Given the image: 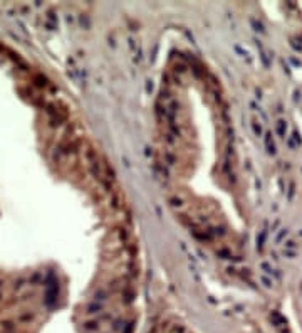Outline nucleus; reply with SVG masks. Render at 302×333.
I'll return each instance as SVG.
<instances>
[{"label": "nucleus", "instance_id": "1", "mask_svg": "<svg viewBox=\"0 0 302 333\" xmlns=\"http://www.w3.org/2000/svg\"><path fill=\"white\" fill-rule=\"evenodd\" d=\"M265 148H267L269 155H275V143L272 140V133H265Z\"/></svg>", "mask_w": 302, "mask_h": 333}, {"label": "nucleus", "instance_id": "2", "mask_svg": "<svg viewBox=\"0 0 302 333\" xmlns=\"http://www.w3.org/2000/svg\"><path fill=\"white\" fill-rule=\"evenodd\" d=\"M285 131H287V121L280 120L279 123H277V133H279L280 137H285Z\"/></svg>", "mask_w": 302, "mask_h": 333}, {"label": "nucleus", "instance_id": "3", "mask_svg": "<svg viewBox=\"0 0 302 333\" xmlns=\"http://www.w3.org/2000/svg\"><path fill=\"white\" fill-rule=\"evenodd\" d=\"M252 128H254V133L257 135V137H260V135H262V126L258 125V121H257V120L252 121Z\"/></svg>", "mask_w": 302, "mask_h": 333}, {"label": "nucleus", "instance_id": "4", "mask_svg": "<svg viewBox=\"0 0 302 333\" xmlns=\"http://www.w3.org/2000/svg\"><path fill=\"white\" fill-rule=\"evenodd\" d=\"M265 236H267V232H265V231H262L260 236H257V248H258V249H262V246H264Z\"/></svg>", "mask_w": 302, "mask_h": 333}, {"label": "nucleus", "instance_id": "5", "mask_svg": "<svg viewBox=\"0 0 302 333\" xmlns=\"http://www.w3.org/2000/svg\"><path fill=\"white\" fill-rule=\"evenodd\" d=\"M262 269H264V271H265V273H267V274H270V276L273 274V269H272L270 266H269L267 263H262Z\"/></svg>", "mask_w": 302, "mask_h": 333}, {"label": "nucleus", "instance_id": "6", "mask_svg": "<svg viewBox=\"0 0 302 333\" xmlns=\"http://www.w3.org/2000/svg\"><path fill=\"white\" fill-rule=\"evenodd\" d=\"M284 236H287V229H282V232H280V234L275 237V242H280V241H282V237H284Z\"/></svg>", "mask_w": 302, "mask_h": 333}, {"label": "nucleus", "instance_id": "7", "mask_svg": "<svg viewBox=\"0 0 302 333\" xmlns=\"http://www.w3.org/2000/svg\"><path fill=\"white\" fill-rule=\"evenodd\" d=\"M260 279L265 283V286H267V288H270V286H272V281H270V279H267V278H264V276H262Z\"/></svg>", "mask_w": 302, "mask_h": 333}]
</instances>
